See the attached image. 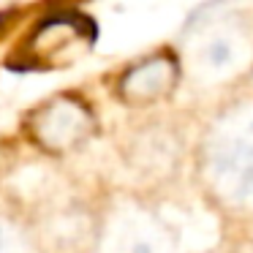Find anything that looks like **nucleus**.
<instances>
[{
	"mask_svg": "<svg viewBox=\"0 0 253 253\" xmlns=\"http://www.w3.org/2000/svg\"><path fill=\"white\" fill-rule=\"evenodd\" d=\"M93 39H95V28L90 19L66 17V14L49 17L33 33L30 44L17 57H11L8 68H36V63H41L39 68H66L68 60L63 57V52H71L77 57V44L90 46Z\"/></svg>",
	"mask_w": 253,
	"mask_h": 253,
	"instance_id": "obj_1",
	"label": "nucleus"
},
{
	"mask_svg": "<svg viewBox=\"0 0 253 253\" xmlns=\"http://www.w3.org/2000/svg\"><path fill=\"white\" fill-rule=\"evenodd\" d=\"M133 253H150V248L147 245H136V248H133Z\"/></svg>",
	"mask_w": 253,
	"mask_h": 253,
	"instance_id": "obj_2",
	"label": "nucleus"
}]
</instances>
